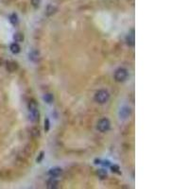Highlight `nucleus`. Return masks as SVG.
Listing matches in <instances>:
<instances>
[{
	"label": "nucleus",
	"mask_w": 189,
	"mask_h": 189,
	"mask_svg": "<svg viewBox=\"0 0 189 189\" xmlns=\"http://www.w3.org/2000/svg\"><path fill=\"white\" fill-rule=\"evenodd\" d=\"M61 173H62V170L60 167H54V169H51L49 172H48V174H49L51 177H59Z\"/></svg>",
	"instance_id": "obj_5"
},
{
	"label": "nucleus",
	"mask_w": 189,
	"mask_h": 189,
	"mask_svg": "<svg viewBox=\"0 0 189 189\" xmlns=\"http://www.w3.org/2000/svg\"><path fill=\"white\" fill-rule=\"evenodd\" d=\"M43 157H44V152H41V154H40V156H39V158H37V163H40L41 162V160L43 159Z\"/></svg>",
	"instance_id": "obj_19"
},
{
	"label": "nucleus",
	"mask_w": 189,
	"mask_h": 189,
	"mask_svg": "<svg viewBox=\"0 0 189 189\" xmlns=\"http://www.w3.org/2000/svg\"><path fill=\"white\" fill-rule=\"evenodd\" d=\"M110 127H111V123H110V120L107 119V118H102L97 123V130L101 132H105L110 130Z\"/></svg>",
	"instance_id": "obj_4"
},
{
	"label": "nucleus",
	"mask_w": 189,
	"mask_h": 189,
	"mask_svg": "<svg viewBox=\"0 0 189 189\" xmlns=\"http://www.w3.org/2000/svg\"><path fill=\"white\" fill-rule=\"evenodd\" d=\"M38 55H39V54H38L37 52H32L31 54H30V59H31V60H33V61H34V59H36V60H37V59H38V58H37V57H38ZM36 60H35V61H36Z\"/></svg>",
	"instance_id": "obj_16"
},
{
	"label": "nucleus",
	"mask_w": 189,
	"mask_h": 189,
	"mask_svg": "<svg viewBox=\"0 0 189 189\" xmlns=\"http://www.w3.org/2000/svg\"><path fill=\"white\" fill-rule=\"evenodd\" d=\"M44 100L46 103H49V104L52 103V101H53V96L51 94H46L44 96Z\"/></svg>",
	"instance_id": "obj_12"
},
{
	"label": "nucleus",
	"mask_w": 189,
	"mask_h": 189,
	"mask_svg": "<svg viewBox=\"0 0 189 189\" xmlns=\"http://www.w3.org/2000/svg\"><path fill=\"white\" fill-rule=\"evenodd\" d=\"M112 169H113V172H118V170H119V167H118L117 165H114V166H112ZM119 173V172H118Z\"/></svg>",
	"instance_id": "obj_18"
},
{
	"label": "nucleus",
	"mask_w": 189,
	"mask_h": 189,
	"mask_svg": "<svg viewBox=\"0 0 189 189\" xmlns=\"http://www.w3.org/2000/svg\"><path fill=\"white\" fill-rule=\"evenodd\" d=\"M45 131H49V120H48L47 118L45 120Z\"/></svg>",
	"instance_id": "obj_17"
},
{
	"label": "nucleus",
	"mask_w": 189,
	"mask_h": 189,
	"mask_svg": "<svg viewBox=\"0 0 189 189\" xmlns=\"http://www.w3.org/2000/svg\"><path fill=\"white\" fill-rule=\"evenodd\" d=\"M97 174H99V176L101 178V179H104L105 177H106L107 176V173H106V171H105L104 169H100L99 171V173H97Z\"/></svg>",
	"instance_id": "obj_14"
},
{
	"label": "nucleus",
	"mask_w": 189,
	"mask_h": 189,
	"mask_svg": "<svg viewBox=\"0 0 189 189\" xmlns=\"http://www.w3.org/2000/svg\"><path fill=\"white\" fill-rule=\"evenodd\" d=\"M127 43L131 46H134V30L131 31V33L128 34V36H127Z\"/></svg>",
	"instance_id": "obj_6"
},
{
	"label": "nucleus",
	"mask_w": 189,
	"mask_h": 189,
	"mask_svg": "<svg viewBox=\"0 0 189 189\" xmlns=\"http://www.w3.org/2000/svg\"><path fill=\"white\" fill-rule=\"evenodd\" d=\"M109 97H110V95L108 93V91L99 90V91H97V92L96 93V95H95V100L97 103L103 104V103L107 102L109 100Z\"/></svg>",
	"instance_id": "obj_2"
},
{
	"label": "nucleus",
	"mask_w": 189,
	"mask_h": 189,
	"mask_svg": "<svg viewBox=\"0 0 189 189\" xmlns=\"http://www.w3.org/2000/svg\"><path fill=\"white\" fill-rule=\"evenodd\" d=\"M58 185V181L56 177H51L47 181V187L48 188H56Z\"/></svg>",
	"instance_id": "obj_8"
},
{
	"label": "nucleus",
	"mask_w": 189,
	"mask_h": 189,
	"mask_svg": "<svg viewBox=\"0 0 189 189\" xmlns=\"http://www.w3.org/2000/svg\"><path fill=\"white\" fill-rule=\"evenodd\" d=\"M31 3H32L33 7H35V8H38V7L40 6L41 0H31Z\"/></svg>",
	"instance_id": "obj_15"
},
{
	"label": "nucleus",
	"mask_w": 189,
	"mask_h": 189,
	"mask_svg": "<svg viewBox=\"0 0 189 189\" xmlns=\"http://www.w3.org/2000/svg\"><path fill=\"white\" fill-rule=\"evenodd\" d=\"M130 115H131V109L128 108V107H124L120 111V116L123 118V119H126V118H128L130 116Z\"/></svg>",
	"instance_id": "obj_7"
},
{
	"label": "nucleus",
	"mask_w": 189,
	"mask_h": 189,
	"mask_svg": "<svg viewBox=\"0 0 189 189\" xmlns=\"http://www.w3.org/2000/svg\"><path fill=\"white\" fill-rule=\"evenodd\" d=\"M13 40H14L15 42H18V43H20V42H23V40H24L23 34H21L19 32L14 33V35H13Z\"/></svg>",
	"instance_id": "obj_10"
},
{
	"label": "nucleus",
	"mask_w": 189,
	"mask_h": 189,
	"mask_svg": "<svg viewBox=\"0 0 189 189\" xmlns=\"http://www.w3.org/2000/svg\"><path fill=\"white\" fill-rule=\"evenodd\" d=\"M10 21H11V23L12 25H17L18 24V16L17 14H15V13H12V14L10 16Z\"/></svg>",
	"instance_id": "obj_11"
},
{
	"label": "nucleus",
	"mask_w": 189,
	"mask_h": 189,
	"mask_svg": "<svg viewBox=\"0 0 189 189\" xmlns=\"http://www.w3.org/2000/svg\"><path fill=\"white\" fill-rule=\"evenodd\" d=\"M29 112H30V119L32 122H36L39 120V110H38L36 103H35L34 101L30 102Z\"/></svg>",
	"instance_id": "obj_1"
},
{
	"label": "nucleus",
	"mask_w": 189,
	"mask_h": 189,
	"mask_svg": "<svg viewBox=\"0 0 189 189\" xmlns=\"http://www.w3.org/2000/svg\"><path fill=\"white\" fill-rule=\"evenodd\" d=\"M55 11H56V8H54L53 5H49L48 6V8H47V11H48L47 14L49 15V14H51V13H54Z\"/></svg>",
	"instance_id": "obj_13"
},
{
	"label": "nucleus",
	"mask_w": 189,
	"mask_h": 189,
	"mask_svg": "<svg viewBox=\"0 0 189 189\" xmlns=\"http://www.w3.org/2000/svg\"><path fill=\"white\" fill-rule=\"evenodd\" d=\"M10 49H11V51L13 54H18L20 52V50H21V48H20V46L17 43H13V44L11 45Z\"/></svg>",
	"instance_id": "obj_9"
},
{
	"label": "nucleus",
	"mask_w": 189,
	"mask_h": 189,
	"mask_svg": "<svg viewBox=\"0 0 189 189\" xmlns=\"http://www.w3.org/2000/svg\"><path fill=\"white\" fill-rule=\"evenodd\" d=\"M128 78V71L125 68H118L115 73V79L116 81L121 82Z\"/></svg>",
	"instance_id": "obj_3"
}]
</instances>
